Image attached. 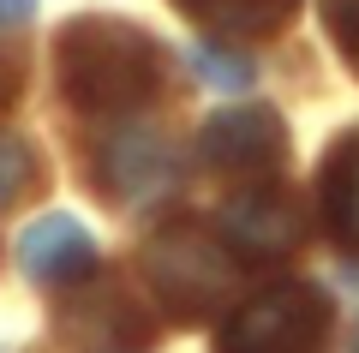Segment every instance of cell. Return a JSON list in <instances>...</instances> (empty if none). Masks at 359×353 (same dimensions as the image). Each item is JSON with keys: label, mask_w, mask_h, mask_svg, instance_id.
<instances>
[{"label": "cell", "mask_w": 359, "mask_h": 353, "mask_svg": "<svg viewBox=\"0 0 359 353\" xmlns=\"http://www.w3.org/2000/svg\"><path fill=\"white\" fill-rule=\"evenodd\" d=\"M96 186L114 204H150L174 186V156L150 132H120L114 144L96 150Z\"/></svg>", "instance_id": "8"}, {"label": "cell", "mask_w": 359, "mask_h": 353, "mask_svg": "<svg viewBox=\"0 0 359 353\" xmlns=\"http://www.w3.org/2000/svg\"><path fill=\"white\" fill-rule=\"evenodd\" d=\"M318 13L330 42L347 54V66H359V0H318Z\"/></svg>", "instance_id": "13"}, {"label": "cell", "mask_w": 359, "mask_h": 353, "mask_svg": "<svg viewBox=\"0 0 359 353\" xmlns=\"http://www.w3.org/2000/svg\"><path fill=\"white\" fill-rule=\"evenodd\" d=\"M186 18L222 30V36H269L294 18L299 0H174Z\"/></svg>", "instance_id": "10"}, {"label": "cell", "mask_w": 359, "mask_h": 353, "mask_svg": "<svg viewBox=\"0 0 359 353\" xmlns=\"http://www.w3.org/2000/svg\"><path fill=\"white\" fill-rule=\"evenodd\" d=\"M30 186H36V150L18 132H0V210H13Z\"/></svg>", "instance_id": "11"}, {"label": "cell", "mask_w": 359, "mask_h": 353, "mask_svg": "<svg viewBox=\"0 0 359 353\" xmlns=\"http://www.w3.org/2000/svg\"><path fill=\"white\" fill-rule=\"evenodd\" d=\"M30 6H36V0H0V25H18V18H30Z\"/></svg>", "instance_id": "14"}, {"label": "cell", "mask_w": 359, "mask_h": 353, "mask_svg": "<svg viewBox=\"0 0 359 353\" xmlns=\"http://www.w3.org/2000/svg\"><path fill=\"white\" fill-rule=\"evenodd\" d=\"M222 234L240 246L245 258H282L306 240V204L294 198L287 186H257L228 198L222 210Z\"/></svg>", "instance_id": "5"}, {"label": "cell", "mask_w": 359, "mask_h": 353, "mask_svg": "<svg viewBox=\"0 0 359 353\" xmlns=\"http://www.w3.org/2000/svg\"><path fill=\"white\" fill-rule=\"evenodd\" d=\"M54 66L66 102H78L84 114H132L162 90L168 54L150 30L90 13L54 36Z\"/></svg>", "instance_id": "1"}, {"label": "cell", "mask_w": 359, "mask_h": 353, "mask_svg": "<svg viewBox=\"0 0 359 353\" xmlns=\"http://www.w3.org/2000/svg\"><path fill=\"white\" fill-rule=\"evenodd\" d=\"M60 335L90 353H126V347H144L156 335V324L138 312V300L126 288H90L78 293V305L60 312Z\"/></svg>", "instance_id": "6"}, {"label": "cell", "mask_w": 359, "mask_h": 353, "mask_svg": "<svg viewBox=\"0 0 359 353\" xmlns=\"http://www.w3.org/2000/svg\"><path fill=\"white\" fill-rule=\"evenodd\" d=\"M198 156L216 174H269L287 156V126L276 108H228L216 120H204Z\"/></svg>", "instance_id": "4"}, {"label": "cell", "mask_w": 359, "mask_h": 353, "mask_svg": "<svg viewBox=\"0 0 359 353\" xmlns=\"http://www.w3.org/2000/svg\"><path fill=\"white\" fill-rule=\"evenodd\" d=\"M144 276L156 281L162 305H174L180 317H204L222 305V293L233 288L240 264L222 252L216 234H204L198 222H168L162 234H150L144 246Z\"/></svg>", "instance_id": "3"}, {"label": "cell", "mask_w": 359, "mask_h": 353, "mask_svg": "<svg viewBox=\"0 0 359 353\" xmlns=\"http://www.w3.org/2000/svg\"><path fill=\"white\" fill-rule=\"evenodd\" d=\"M323 227L341 252H359V132H347L323 162Z\"/></svg>", "instance_id": "9"}, {"label": "cell", "mask_w": 359, "mask_h": 353, "mask_svg": "<svg viewBox=\"0 0 359 353\" xmlns=\"http://www.w3.org/2000/svg\"><path fill=\"white\" fill-rule=\"evenodd\" d=\"M18 258H25V276L42 281V288H66V281H90L96 276V240L78 215H36L18 240Z\"/></svg>", "instance_id": "7"}, {"label": "cell", "mask_w": 359, "mask_h": 353, "mask_svg": "<svg viewBox=\"0 0 359 353\" xmlns=\"http://www.w3.org/2000/svg\"><path fill=\"white\" fill-rule=\"evenodd\" d=\"M330 335V300L311 281H269L216 329V353H318Z\"/></svg>", "instance_id": "2"}, {"label": "cell", "mask_w": 359, "mask_h": 353, "mask_svg": "<svg viewBox=\"0 0 359 353\" xmlns=\"http://www.w3.org/2000/svg\"><path fill=\"white\" fill-rule=\"evenodd\" d=\"M192 66H198V78H204V84H216V90H252V60H245V54H233V48L198 42V48H192Z\"/></svg>", "instance_id": "12"}]
</instances>
